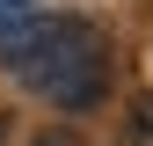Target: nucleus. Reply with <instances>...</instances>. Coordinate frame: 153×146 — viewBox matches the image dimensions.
Masks as SVG:
<instances>
[{"mask_svg": "<svg viewBox=\"0 0 153 146\" xmlns=\"http://www.w3.org/2000/svg\"><path fill=\"white\" fill-rule=\"evenodd\" d=\"M117 146H153V95L124 102V124H117Z\"/></svg>", "mask_w": 153, "mask_h": 146, "instance_id": "nucleus-2", "label": "nucleus"}, {"mask_svg": "<svg viewBox=\"0 0 153 146\" xmlns=\"http://www.w3.org/2000/svg\"><path fill=\"white\" fill-rule=\"evenodd\" d=\"M29 146H88V139H80V132H66V124H44Z\"/></svg>", "mask_w": 153, "mask_h": 146, "instance_id": "nucleus-3", "label": "nucleus"}, {"mask_svg": "<svg viewBox=\"0 0 153 146\" xmlns=\"http://www.w3.org/2000/svg\"><path fill=\"white\" fill-rule=\"evenodd\" d=\"M0 66L44 95L51 110L80 117L109 95V44L80 15H36V22H0Z\"/></svg>", "mask_w": 153, "mask_h": 146, "instance_id": "nucleus-1", "label": "nucleus"}, {"mask_svg": "<svg viewBox=\"0 0 153 146\" xmlns=\"http://www.w3.org/2000/svg\"><path fill=\"white\" fill-rule=\"evenodd\" d=\"M7 15H29V0H0V22H7Z\"/></svg>", "mask_w": 153, "mask_h": 146, "instance_id": "nucleus-4", "label": "nucleus"}]
</instances>
